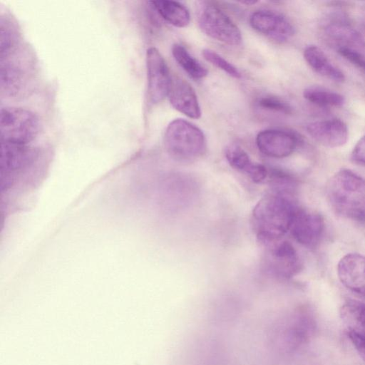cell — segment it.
Masks as SVG:
<instances>
[{
  "instance_id": "cell-23",
  "label": "cell",
  "mask_w": 365,
  "mask_h": 365,
  "mask_svg": "<svg viewBox=\"0 0 365 365\" xmlns=\"http://www.w3.org/2000/svg\"><path fill=\"white\" fill-rule=\"evenodd\" d=\"M202 53L206 61L225 71L230 76L235 78L241 77V73L238 69L215 51L207 48L204 49Z\"/></svg>"
},
{
  "instance_id": "cell-14",
  "label": "cell",
  "mask_w": 365,
  "mask_h": 365,
  "mask_svg": "<svg viewBox=\"0 0 365 365\" xmlns=\"http://www.w3.org/2000/svg\"><path fill=\"white\" fill-rule=\"evenodd\" d=\"M168 97L170 104L178 111L190 118H200L197 96L191 85L184 79L179 77L172 78Z\"/></svg>"
},
{
  "instance_id": "cell-10",
  "label": "cell",
  "mask_w": 365,
  "mask_h": 365,
  "mask_svg": "<svg viewBox=\"0 0 365 365\" xmlns=\"http://www.w3.org/2000/svg\"><path fill=\"white\" fill-rule=\"evenodd\" d=\"M324 230V220L319 213L299 208L289 231L298 243L313 248L319 242Z\"/></svg>"
},
{
  "instance_id": "cell-25",
  "label": "cell",
  "mask_w": 365,
  "mask_h": 365,
  "mask_svg": "<svg viewBox=\"0 0 365 365\" xmlns=\"http://www.w3.org/2000/svg\"><path fill=\"white\" fill-rule=\"evenodd\" d=\"M337 52L356 67L365 71V56L356 49L340 47L337 48Z\"/></svg>"
},
{
  "instance_id": "cell-5",
  "label": "cell",
  "mask_w": 365,
  "mask_h": 365,
  "mask_svg": "<svg viewBox=\"0 0 365 365\" xmlns=\"http://www.w3.org/2000/svg\"><path fill=\"white\" fill-rule=\"evenodd\" d=\"M38 157V150L28 145L1 142L0 179L1 190H8L19 176L30 167Z\"/></svg>"
},
{
  "instance_id": "cell-4",
  "label": "cell",
  "mask_w": 365,
  "mask_h": 365,
  "mask_svg": "<svg viewBox=\"0 0 365 365\" xmlns=\"http://www.w3.org/2000/svg\"><path fill=\"white\" fill-rule=\"evenodd\" d=\"M39 130L38 118L31 110L18 107L1 108V142L28 145L37 136Z\"/></svg>"
},
{
  "instance_id": "cell-18",
  "label": "cell",
  "mask_w": 365,
  "mask_h": 365,
  "mask_svg": "<svg viewBox=\"0 0 365 365\" xmlns=\"http://www.w3.org/2000/svg\"><path fill=\"white\" fill-rule=\"evenodd\" d=\"M340 317L348 336L365 339V303L355 299L346 301L340 309Z\"/></svg>"
},
{
  "instance_id": "cell-1",
  "label": "cell",
  "mask_w": 365,
  "mask_h": 365,
  "mask_svg": "<svg viewBox=\"0 0 365 365\" xmlns=\"http://www.w3.org/2000/svg\"><path fill=\"white\" fill-rule=\"evenodd\" d=\"M298 210L291 195L274 192L262 197L252 214L257 237L267 245L280 240L290 230Z\"/></svg>"
},
{
  "instance_id": "cell-24",
  "label": "cell",
  "mask_w": 365,
  "mask_h": 365,
  "mask_svg": "<svg viewBox=\"0 0 365 365\" xmlns=\"http://www.w3.org/2000/svg\"><path fill=\"white\" fill-rule=\"evenodd\" d=\"M257 104L262 109L281 113L289 114L292 111V107L287 102L276 96H262L258 99Z\"/></svg>"
},
{
  "instance_id": "cell-15",
  "label": "cell",
  "mask_w": 365,
  "mask_h": 365,
  "mask_svg": "<svg viewBox=\"0 0 365 365\" xmlns=\"http://www.w3.org/2000/svg\"><path fill=\"white\" fill-rule=\"evenodd\" d=\"M324 34L329 41L336 44L338 48H350L365 46V41L361 35L341 16L329 19L324 26Z\"/></svg>"
},
{
  "instance_id": "cell-11",
  "label": "cell",
  "mask_w": 365,
  "mask_h": 365,
  "mask_svg": "<svg viewBox=\"0 0 365 365\" xmlns=\"http://www.w3.org/2000/svg\"><path fill=\"white\" fill-rule=\"evenodd\" d=\"M250 24L255 31L278 42L289 40L295 33L294 27L286 17L272 11L254 12Z\"/></svg>"
},
{
  "instance_id": "cell-3",
  "label": "cell",
  "mask_w": 365,
  "mask_h": 365,
  "mask_svg": "<svg viewBox=\"0 0 365 365\" xmlns=\"http://www.w3.org/2000/svg\"><path fill=\"white\" fill-rule=\"evenodd\" d=\"M164 145L168 154L180 162H192L206 152L203 132L195 125L181 118L171 121L165 132Z\"/></svg>"
},
{
  "instance_id": "cell-28",
  "label": "cell",
  "mask_w": 365,
  "mask_h": 365,
  "mask_svg": "<svg viewBox=\"0 0 365 365\" xmlns=\"http://www.w3.org/2000/svg\"><path fill=\"white\" fill-rule=\"evenodd\" d=\"M242 4H245L247 5H250V4H255V3H257V1H243L242 2Z\"/></svg>"
},
{
  "instance_id": "cell-19",
  "label": "cell",
  "mask_w": 365,
  "mask_h": 365,
  "mask_svg": "<svg viewBox=\"0 0 365 365\" xmlns=\"http://www.w3.org/2000/svg\"><path fill=\"white\" fill-rule=\"evenodd\" d=\"M304 57L308 65L318 74L336 82L345 80L344 73L329 61L318 46H307L304 51Z\"/></svg>"
},
{
  "instance_id": "cell-9",
  "label": "cell",
  "mask_w": 365,
  "mask_h": 365,
  "mask_svg": "<svg viewBox=\"0 0 365 365\" xmlns=\"http://www.w3.org/2000/svg\"><path fill=\"white\" fill-rule=\"evenodd\" d=\"M300 143L295 133L277 129H267L259 132L256 138L259 150L264 155L282 158L290 155Z\"/></svg>"
},
{
  "instance_id": "cell-2",
  "label": "cell",
  "mask_w": 365,
  "mask_h": 365,
  "mask_svg": "<svg viewBox=\"0 0 365 365\" xmlns=\"http://www.w3.org/2000/svg\"><path fill=\"white\" fill-rule=\"evenodd\" d=\"M326 196L338 215L365 222V178L349 169L334 174L326 185Z\"/></svg>"
},
{
  "instance_id": "cell-17",
  "label": "cell",
  "mask_w": 365,
  "mask_h": 365,
  "mask_svg": "<svg viewBox=\"0 0 365 365\" xmlns=\"http://www.w3.org/2000/svg\"><path fill=\"white\" fill-rule=\"evenodd\" d=\"M225 156L233 168L247 175L253 182H261L269 174L266 167L252 160L247 153L237 145H229Z\"/></svg>"
},
{
  "instance_id": "cell-21",
  "label": "cell",
  "mask_w": 365,
  "mask_h": 365,
  "mask_svg": "<svg viewBox=\"0 0 365 365\" xmlns=\"http://www.w3.org/2000/svg\"><path fill=\"white\" fill-rule=\"evenodd\" d=\"M303 96L309 102L322 107H339L344 104V97L339 93L317 86L307 87Z\"/></svg>"
},
{
  "instance_id": "cell-8",
  "label": "cell",
  "mask_w": 365,
  "mask_h": 365,
  "mask_svg": "<svg viewBox=\"0 0 365 365\" xmlns=\"http://www.w3.org/2000/svg\"><path fill=\"white\" fill-rule=\"evenodd\" d=\"M274 242L265 257L267 272L279 279H289L296 275L302 267L297 250L287 241Z\"/></svg>"
},
{
  "instance_id": "cell-13",
  "label": "cell",
  "mask_w": 365,
  "mask_h": 365,
  "mask_svg": "<svg viewBox=\"0 0 365 365\" xmlns=\"http://www.w3.org/2000/svg\"><path fill=\"white\" fill-rule=\"evenodd\" d=\"M307 131L317 143L329 148L343 146L349 138L346 124L337 118L310 123Z\"/></svg>"
},
{
  "instance_id": "cell-7",
  "label": "cell",
  "mask_w": 365,
  "mask_h": 365,
  "mask_svg": "<svg viewBox=\"0 0 365 365\" xmlns=\"http://www.w3.org/2000/svg\"><path fill=\"white\" fill-rule=\"evenodd\" d=\"M146 69L148 100L153 104L160 103L168 96L172 78L164 58L156 48L147 50Z\"/></svg>"
},
{
  "instance_id": "cell-22",
  "label": "cell",
  "mask_w": 365,
  "mask_h": 365,
  "mask_svg": "<svg viewBox=\"0 0 365 365\" xmlns=\"http://www.w3.org/2000/svg\"><path fill=\"white\" fill-rule=\"evenodd\" d=\"M172 53L178 63L191 78L201 79L207 75L206 68L191 56L182 45L174 44Z\"/></svg>"
},
{
  "instance_id": "cell-6",
  "label": "cell",
  "mask_w": 365,
  "mask_h": 365,
  "mask_svg": "<svg viewBox=\"0 0 365 365\" xmlns=\"http://www.w3.org/2000/svg\"><path fill=\"white\" fill-rule=\"evenodd\" d=\"M201 30L208 36L228 45L242 42L241 31L230 17L216 6L205 5L198 17Z\"/></svg>"
},
{
  "instance_id": "cell-27",
  "label": "cell",
  "mask_w": 365,
  "mask_h": 365,
  "mask_svg": "<svg viewBox=\"0 0 365 365\" xmlns=\"http://www.w3.org/2000/svg\"><path fill=\"white\" fill-rule=\"evenodd\" d=\"M359 356L365 361V339L354 336H348Z\"/></svg>"
},
{
  "instance_id": "cell-16",
  "label": "cell",
  "mask_w": 365,
  "mask_h": 365,
  "mask_svg": "<svg viewBox=\"0 0 365 365\" xmlns=\"http://www.w3.org/2000/svg\"><path fill=\"white\" fill-rule=\"evenodd\" d=\"M285 331V340L290 349H296L307 343L315 330V320L312 313L302 309L291 319Z\"/></svg>"
},
{
  "instance_id": "cell-26",
  "label": "cell",
  "mask_w": 365,
  "mask_h": 365,
  "mask_svg": "<svg viewBox=\"0 0 365 365\" xmlns=\"http://www.w3.org/2000/svg\"><path fill=\"white\" fill-rule=\"evenodd\" d=\"M351 158L356 164L365 166V135H364L354 147Z\"/></svg>"
},
{
  "instance_id": "cell-12",
  "label": "cell",
  "mask_w": 365,
  "mask_h": 365,
  "mask_svg": "<svg viewBox=\"0 0 365 365\" xmlns=\"http://www.w3.org/2000/svg\"><path fill=\"white\" fill-rule=\"evenodd\" d=\"M337 274L345 287L365 297V256L358 253L344 255L338 263Z\"/></svg>"
},
{
  "instance_id": "cell-20",
  "label": "cell",
  "mask_w": 365,
  "mask_h": 365,
  "mask_svg": "<svg viewBox=\"0 0 365 365\" xmlns=\"http://www.w3.org/2000/svg\"><path fill=\"white\" fill-rule=\"evenodd\" d=\"M153 8L168 23L178 28L187 26L190 21L187 9L182 4L168 0L151 1Z\"/></svg>"
}]
</instances>
